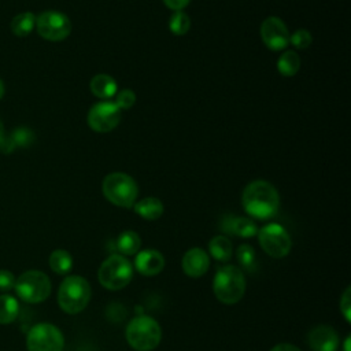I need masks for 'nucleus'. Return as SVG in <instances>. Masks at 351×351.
Masks as SVG:
<instances>
[{
  "label": "nucleus",
  "instance_id": "nucleus-9",
  "mask_svg": "<svg viewBox=\"0 0 351 351\" xmlns=\"http://www.w3.org/2000/svg\"><path fill=\"white\" fill-rule=\"evenodd\" d=\"M26 347L27 351H62L64 339L55 325L41 322L29 330Z\"/></svg>",
  "mask_w": 351,
  "mask_h": 351
},
{
  "label": "nucleus",
  "instance_id": "nucleus-5",
  "mask_svg": "<svg viewBox=\"0 0 351 351\" xmlns=\"http://www.w3.org/2000/svg\"><path fill=\"white\" fill-rule=\"evenodd\" d=\"M90 300V285L81 276H67L58 291L59 307L67 314L81 313Z\"/></svg>",
  "mask_w": 351,
  "mask_h": 351
},
{
  "label": "nucleus",
  "instance_id": "nucleus-7",
  "mask_svg": "<svg viewBox=\"0 0 351 351\" xmlns=\"http://www.w3.org/2000/svg\"><path fill=\"white\" fill-rule=\"evenodd\" d=\"M14 289L23 302L40 303L49 296L51 281L48 276L40 270H27L15 280Z\"/></svg>",
  "mask_w": 351,
  "mask_h": 351
},
{
  "label": "nucleus",
  "instance_id": "nucleus-13",
  "mask_svg": "<svg viewBox=\"0 0 351 351\" xmlns=\"http://www.w3.org/2000/svg\"><path fill=\"white\" fill-rule=\"evenodd\" d=\"M307 343L313 351H337L340 341L332 326L318 325L308 332Z\"/></svg>",
  "mask_w": 351,
  "mask_h": 351
},
{
  "label": "nucleus",
  "instance_id": "nucleus-30",
  "mask_svg": "<svg viewBox=\"0 0 351 351\" xmlns=\"http://www.w3.org/2000/svg\"><path fill=\"white\" fill-rule=\"evenodd\" d=\"M15 285V277L10 270H0V291H10Z\"/></svg>",
  "mask_w": 351,
  "mask_h": 351
},
{
  "label": "nucleus",
  "instance_id": "nucleus-31",
  "mask_svg": "<svg viewBox=\"0 0 351 351\" xmlns=\"http://www.w3.org/2000/svg\"><path fill=\"white\" fill-rule=\"evenodd\" d=\"M191 0H163L165 5L173 11H182Z\"/></svg>",
  "mask_w": 351,
  "mask_h": 351
},
{
  "label": "nucleus",
  "instance_id": "nucleus-19",
  "mask_svg": "<svg viewBox=\"0 0 351 351\" xmlns=\"http://www.w3.org/2000/svg\"><path fill=\"white\" fill-rule=\"evenodd\" d=\"M300 69V56L293 49L284 51L277 60V70L284 77H293Z\"/></svg>",
  "mask_w": 351,
  "mask_h": 351
},
{
  "label": "nucleus",
  "instance_id": "nucleus-27",
  "mask_svg": "<svg viewBox=\"0 0 351 351\" xmlns=\"http://www.w3.org/2000/svg\"><path fill=\"white\" fill-rule=\"evenodd\" d=\"M313 36L306 29H299L289 34V44H292L296 49H306L311 45Z\"/></svg>",
  "mask_w": 351,
  "mask_h": 351
},
{
  "label": "nucleus",
  "instance_id": "nucleus-2",
  "mask_svg": "<svg viewBox=\"0 0 351 351\" xmlns=\"http://www.w3.org/2000/svg\"><path fill=\"white\" fill-rule=\"evenodd\" d=\"M128 344L136 351H152L162 339L159 324L149 315H137L126 326Z\"/></svg>",
  "mask_w": 351,
  "mask_h": 351
},
{
  "label": "nucleus",
  "instance_id": "nucleus-29",
  "mask_svg": "<svg viewBox=\"0 0 351 351\" xmlns=\"http://www.w3.org/2000/svg\"><path fill=\"white\" fill-rule=\"evenodd\" d=\"M340 311L347 322H351V288L347 287L340 299Z\"/></svg>",
  "mask_w": 351,
  "mask_h": 351
},
{
  "label": "nucleus",
  "instance_id": "nucleus-28",
  "mask_svg": "<svg viewBox=\"0 0 351 351\" xmlns=\"http://www.w3.org/2000/svg\"><path fill=\"white\" fill-rule=\"evenodd\" d=\"M114 103L119 107V110H129L136 103V95L132 89H121L115 93Z\"/></svg>",
  "mask_w": 351,
  "mask_h": 351
},
{
  "label": "nucleus",
  "instance_id": "nucleus-22",
  "mask_svg": "<svg viewBox=\"0 0 351 351\" xmlns=\"http://www.w3.org/2000/svg\"><path fill=\"white\" fill-rule=\"evenodd\" d=\"M49 267L56 274H67L73 267V258L66 250H55L49 255Z\"/></svg>",
  "mask_w": 351,
  "mask_h": 351
},
{
  "label": "nucleus",
  "instance_id": "nucleus-20",
  "mask_svg": "<svg viewBox=\"0 0 351 351\" xmlns=\"http://www.w3.org/2000/svg\"><path fill=\"white\" fill-rule=\"evenodd\" d=\"M210 255L219 262H228L232 256V243L226 236H214L208 243Z\"/></svg>",
  "mask_w": 351,
  "mask_h": 351
},
{
  "label": "nucleus",
  "instance_id": "nucleus-35",
  "mask_svg": "<svg viewBox=\"0 0 351 351\" xmlns=\"http://www.w3.org/2000/svg\"><path fill=\"white\" fill-rule=\"evenodd\" d=\"M3 137H4V128H3V123L0 121V141L3 140Z\"/></svg>",
  "mask_w": 351,
  "mask_h": 351
},
{
  "label": "nucleus",
  "instance_id": "nucleus-3",
  "mask_svg": "<svg viewBox=\"0 0 351 351\" xmlns=\"http://www.w3.org/2000/svg\"><path fill=\"white\" fill-rule=\"evenodd\" d=\"M213 291L219 302L225 304L237 303L245 292V278L243 271L233 265L222 266L215 273Z\"/></svg>",
  "mask_w": 351,
  "mask_h": 351
},
{
  "label": "nucleus",
  "instance_id": "nucleus-12",
  "mask_svg": "<svg viewBox=\"0 0 351 351\" xmlns=\"http://www.w3.org/2000/svg\"><path fill=\"white\" fill-rule=\"evenodd\" d=\"M261 38L270 51H282L289 44V32L278 16H267L261 25Z\"/></svg>",
  "mask_w": 351,
  "mask_h": 351
},
{
  "label": "nucleus",
  "instance_id": "nucleus-21",
  "mask_svg": "<svg viewBox=\"0 0 351 351\" xmlns=\"http://www.w3.org/2000/svg\"><path fill=\"white\" fill-rule=\"evenodd\" d=\"M141 245L140 236L134 230H125L117 239V248L123 255H134Z\"/></svg>",
  "mask_w": 351,
  "mask_h": 351
},
{
  "label": "nucleus",
  "instance_id": "nucleus-24",
  "mask_svg": "<svg viewBox=\"0 0 351 351\" xmlns=\"http://www.w3.org/2000/svg\"><path fill=\"white\" fill-rule=\"evenodd\" d=\"M19 314V303L11 295H0V324L15 321Z\"/></svg>",
  "mask_w": 351,
  "mask_h": 351
},
{
  "label": "nucleus",
  "instance_id": "nucleus-33",
  "mask_svg": "<svg viewBox=\"0 0 351 351\" xmlns=\"http://www.w3.org/2000/svg\"><path fill=\"white\" fill-rule=\"evenodd\" d=\"M350 340H351V337L347 336L344 340V344H343V351H350Z\"/></svg>",
  "mask_w": 351,
  "mask_h": 351
},
{
  "label": "nucleus",
  "instance_id": "nucleus-10",
  "mask_svg": "<svg viewBox=\"0 0 351 351\" xmlns=\"http://www.w3.org/2000/svg\"><path fill=\"white\" fill-rule=\"evenodd\" d=\"M37 33L48 41H62L71 33V22L59 11H44L36 16Z\"/></svg>",
  "mask_w": 351,
  "mask_h": 351
},
{
  "label": "nucleus",
  "instance_id": "nucleus-6",
  "mask_svg": "<svg viewBox=\"0 0 351 351\" xmlns=\"http://www.w3.org/2000/svg\"><path fill=\"white\" fill-rule=\"evenodd\" d=\"M99 282L110 291H118L125 288L133 278V266L122 255H110L100 265L97 271Z\"/></svg>",
  "mask_w": 351,
  "mask_h": 351
},
{
  "label": "nucleus",
  "instance_id": "nucleus-14",
  "mask_svg": "<svg viewBox=\"0 0 351 351\" xmlns=\"http://www.w3.org/2000/svg\"><path fill=\"white\" fill-rule=\"evenodd\" d=\"M181 266L186 276L197 278L207 273L210 267V256L204 250L195 247L184 254Z\"/></svg>",
  "mask_w": 351,
  "mask_h": 351
},
{
  "label": "nucleus",
  "instance_id": "nucleus-4",
  "mask_svg": "<svg viewBox=\"0 0 351 351\" xmlns=\"http://www.w3.org/2000/svg\"><path fill=\"white\" fill-rule=\"evenodd\" d=\"M104 197L114 206L130 208L137 200L138 186L129 174L115 171L104 177L101 184Z\"/></svg>",
  "mask_w": 351,
  "mask_h": 351
},
{
  "label": "nucleus",
  "instance_id": "nucleus-17",
  "mask_svg": "<svg viewBox=\"0 0 351 351\" xmlns=\"http://www.w3.org/2000/svg\"><path fill=\"white\" fill-rule=\"evenodd\" d=\"M89 88H90V92L101 100H110L118 92L117 81L108 74H96L90 80Z\"/></svg>",
  "mask_w": 351,
  "mask_h": 351
},
{
  "label": "nucleus",
  "instance_id": "nucleus-26",
  "mask_svg": "<svg viewBox=\"0 0 351 351\" xmlns=\"http://www.w3.org/2000/svg\"><path fill=\"white\" fill-rule=\"evenodd\" d=\"M255 250L250 245V244H241L237 248V261L239 263L247 269V270H252L255 266Z\"/></svg>",
  "mask_w": 351,
  "mask_h": 351
},
{
  "label": "nucleus",
  "instance_id": "nucleus-25",
  "mask_svg": "<svg viewBox=\"0 0 351 351\" xmlns=\"http://www.w3.org/2000/svg\"><path fill=\"white\" fill-rule=\"evenodd\" d=\"M169 27L173 34L182 36L189 30L191 19L184 11H174V14L169 21Z\"/></svg>",
  "mask_w": 351,
  "mask_h": 351
},
{
  "label": "nucleus",
  "instance_id": "nucleus-23",
  "mask_svg": "<svg viewBox=\"0 0 351 351\" xmlns=\"http://www.w3.org/2000/svg\"><path fill=\"white\" fill-rule=\"evenodd\" d=\"M36 26V15L33 12H22L11 21V30L18 37H25L32 33Z\"/></svg>",
  "mask_w": 351,
  "mask_h": 351
},
{
  "label": "nucleus",
  "instance_id": "nucleus-32",
  "mask_svg": "<svg viewBox=\"0 0 351 351\" xmlns=\"http://www.w3.org/2000/svg\"><path fill=\"white\" fill-rule=\"evenodd\" d=\"M270 351H300L296 346L289 344V343H280L277 346H274Z\"/></svg>",
  "mask_w": 351,
  "mask_h": 351
},
{
  "label": "nucleus",
  "instance_id": "nucleus-1",
  "mask_svg": "<svg viewBox=\"0 0 351 351\" xmlns=\"http://www.w3.org/2000/svg\"><path fill=\"white\" fill-rule=\"evenodd\" d=\"M241 204L251 218L270 219L278 211L280 196L269 181L255 180L244 188Z\"/></svg>",
  "mask_w": 351,
  "mask_h": 351
},
{
  "label": "nucleus",
  "instance_id": "nucleus-16",
  "mask_svg": "<svg viewBox=\"0 0 351 351\" xmlns=\"http://www.w3.org/2000/svg\"><path fill=\"white\" fill-rule=\"evenodd\" d=\"M223 230L239 237H252L258 233V228L251 218L247 217H230L223 221Z\"/></svg>",
  "mask_w": 351,
  "mask_h": 351
},
{
  "label": "nucleus",
  "instance_id": "nucleus-34",
  "mask_svg": "<svg viewBox=\"0 0 351 351\" xmlns=\"http://www.w3.org/2000/svg\"><path fill=\"white\" fill-rule=\"evenodd\" d=\"M3 95H4V84H3V81L0 80V99L3 97Z\"/></svg>",
  "mask_w": 351,
  "mask_h": 351
},
{
  "label": "nucleus",
  "instance_id": "nucleus-8",
  "mask_svg": "<svg viewBox=\"0 0 351 351\" xmlns=\"http://www.w3.org/2000/svg\"><path fill=\"white\" fill-rule=\"evenodd\" d=\"M258 240L262 250L273 258H284L291 251V237L287 229L276 222L258 229Z\"/></svg>",
  "mask_w": 351,
  "mask_h": 351
},
{
  "label": "nucleus",
  "instance_id": "nucleus-11",
  "mask_svg": "<svg viewBox=\"0 0 351 351\" xmlns=\"http://www.w3.org/2000/svg\"><path fill=\"white\" fill-rule=\"evenodd\" d=\"M88 125L97 133H108L114 130L121 121V110L111 100L95 103L88 111Z\"/></svg>",
  "mask_w": 351,
  "mask_h": 351
},
{
  "label": "nucleus",
  "instance_id": "nucleus-18",
  "mask_svg": "<svg viewBox=\"0 0 351 351\" xmlns=\"http://www.w3.org/2000/svg\"><path fill=\"white\" fill-rule=\"evenodd\" d=\"M133 210L138 217H141L147 221H155L162 217L165 207H163V203L158 197L148 196V197H144V199L136 202L133 204Z\"/></svg>",
  "mask_w": 351,
  "mask_h": 351
},
{
  "label": "nucleus",
  "instance_id": "nucleus-15",
  "mask_svg": "<svg viewBox=\"0 0 351 351\" xmlns=\"http://www.w3.org/2000/svg\"><path fill=\"white\" fill-rule=\"evenodd\" d=\"M134 267L143 276H156L165 267V258L158 250L147 248L136 255Z\"/></svg>",
  "mask_w": 351,
  "mask_h": 351
}]
</instances>
